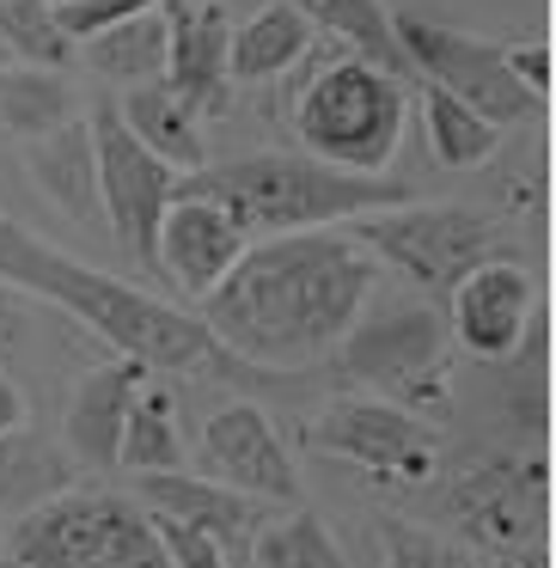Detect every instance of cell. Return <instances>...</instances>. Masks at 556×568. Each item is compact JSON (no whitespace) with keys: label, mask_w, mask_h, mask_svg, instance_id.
<instances>
[{"label":"cell","mask_w":556,"mask_h":568,"mask_svg":"<svg viewBox=\"0 0 556 568\" xmlns=\"http://www.w3.org/2000/svg\"><path fill=\"white\" fill-rule=\"evenodd\" d=\"M380 287V257L348 226L263 233L202 294V324L251 367L294 373L343 343Z\"/></svg>","instance_id":"1"},{"label":"cell","mask_w":556,"mask_h":568,"mask_svg":"<svg viewBox=\"0 0 556 568\" xmlns=\"http://www.w3.org/2000/svg\"><path fill=\"white\" fill-rule=\"evenodd\" d=\"M0 282L19 287V294L55 300L62 312H74L99 343H111L117 355L141 361L148 373H178V379H214V385H239V392H263V397H287L306 392V379L275 367H251L239 361L196 312H178L165 300L141 294L135 282L111 270H92V263L55 251L50 239L26 233L13 214L0 209Z\"/></svg>","instance_id":"2"},{"label":"cell","mask_w":556,"mask_h":568,"mask_svg":"<svg viewBox=\"0 0 556 568\" xmlns=\"http://www.w3.org/2000/svg\"><path fill=\"white\" fill-rule=\"evenodd\" d=\"M172 196L221 202L245 233H306V226H343L355 214L416 202V190L392 172H343L312 153H239L221 165L178 172Z\"/></svg>","instance_id":"3"},{"label":"cell","mask_w":556,"mask_h":568,"mask_svg":"<svg viewBox=\"0 0 556 568\" xmlns=\"http://www.w3.org/2000/svg\"><path fill=\"white\" fill-rule=\"evenodd\" d=\"M287 74H294V87H287L294 135L312 160L343 165V172H385L392 165L410 116V99L392 68L336 43V50H306Z\"/></svg>","instance_id":"4"},{"label":"cell","mask_w":556,"mask_h":568,"mask_svg":"<svg viewBox=\"0 0 556 568\" xmlns=\"http://www.w3.org/2000/svg\"><path fill=\"white\" fill-rule=\"evenodd\" d=\"M0 550L31 568H172L148 507L111 489H62L13 519Z\"/></svg>","instance_id":"5"},{"label":"cell","mask_w":556,"mask_h":568,"mask_svg":"<svg viewBox=\"0 0 556 568\" xmlns=\"http://www.w3.org/2000/svg\"><path fill=\"white\" fill-rule=\"evenodd\" d=\"M343 373L367 392L392 397L404 409L446 404V373H453V324L434 300H397L385 312H355V324L336 343Z\"/></svg>","instance_id":"6"},{"label":"cell","mask_w":556,"mask_h":568,"mask_svg":"<svg viewBox=\"0 0 556 568\" xmlns=\"http://www.w3.org/2000/svg\"><path fill=\"white\" fill-rule=\"evenodd\" d=\"M343 226L434 300H446L458 275L477 270L495 251V221L477 209H458V202H397V209L355 214Z\"/></svg>","instance_id":"7"},{"label":"cell","mask_w":556,"mask_h":568,"mask_svg":"<svg viewBox=\"0 0 556 568\" xmlns=\"http://www.w3.org/2000/svg\"><path fill=\"white\" fill-rule=\"evenodd\" d=\"M392 31H397V50H404V68H422L428 87L453 92V99L471 104L483 123L507 129V123H526L532 111H544V104L514 80V68H507V43L434 26V19H422V13H392Z\"/></svg>","instance_id":"8"},{"label":"cell","mask_w":556,"mask_h":568,"mask_svg":"<svg viewBox=\"0 0 556 568\" xmlns=\"http://www.w3.org/2000/svg\"><path fill=\"white\" fill-rule=\"evenodd\" d=\"M92 129V160H99V209L111 239L129 251L135 263L153 270V239H160V214L172 209L178 190V165H165L153 148H141L129 135V123L117 116V104H92L87 116Z\"/></svg>","instance_id":"9"},{"label":"cell","mask_w":556,"mask_h":568,"mask_svg":"<svg viewBox=\"0 0 556 568\" xmlns=\"http://www.w3.org/2000/svg\"><path fill=\"white\" fill-rule=\"evenodd\" d=\"M312 446L385 483H428L441 465L434 428L392 397H331L312 422Z\"/></svg>","instance_id":"10"},{"label":"cell","mask_w":556,"mask_h":568,"mask_svg":"<svg viewBox=\"0 0 556 568\" xmlns=\"http://www.w3.org/2000/svg\"><path fill=\"white\" fill-rule=\"evenodd\" d=\"M196 465L202 477L226 483V489L251 495V501H300V465L263 404L233 397V404L209 409L196 434Z\"/></svg>","instance_id":"11"},{"label":"cell","mask_w":556,"mask_h":568,"mask_svg":"<svg viewBox=\"0 0 556 568\" xmlns=\"http://www.w3.org/2000/svg\"><path fill=\"white\" fill-rule=\"evenodd\" d=\"M245 245H251V233L221 209V202L172 196V209L160 214V239H153V270H160L184 300H202L239 263Z\"/></svg>","instance_id":"12"},{"label":"cell","mask_w":556,"mask_h":568,"mask_svg":"<svg viewBox=\"0 0 556 568\" xmlns=\"http://www.w3.org/2000/svg\"><path fill=\"white\" fill-rule=\"evenodd\" d=\"M446 324H453V343H465L483 361H507L519 348L532 324V275L519 263L483 257L477 270H465L446 294Z\"/></svg>","instance_id":"13"},{"label":"cell","mask_w":556,"mask_h":568,"mask_svg":"<svg viewBox=\"0 0 556 568\" xmlns=\"http://www.w3.org/2000/svg\"><path fill=\"white\" fill-rule=\"evenodd\" d=\"M141 507L148 514H172V519H184V526H196V531H209L214 544L226 550V562H245V550H251V531L263 526V507L251 501V495H239V489H226V483H214V477H202V470H141Z\"/></svg>","instance_id":"14"},{"label":"cell","mask_w":556,"mask_h":568,"mask_svg":"<svg viewBox=\"0 0 556 568\" xmlns=\"http://www.w3.org/2000/svg\"><path fill=\"white\" fill-rule=\"evenodd\" d=\"M165 13H172V38H165V87L190 104L196 116L221 111L226 92H233V74H226V43H233V19L226 7L202 0H165Z\"/></svg>","instance_id":"15"},{"label":"cell","mask_w":556,"mask_h":568,"mask_svg":"<svg viewBox=\"0 0 556 568\" xmlns=\"http://www.w3.org/2000/svg\"><path fill=\"white\" fill-rule=\"evenodd\" d=\"M148 367L129 355L104 361V367L80 373L74 397H68V422H62V446L74 465H99L111 470L117 465V446H123V422H129V404H135Z\"/></svg>","instance_id":"16"},{"label":"cell","mask_w":556,"mask_h":568,"mask_svg":"<svg viewBox=\"0 0 556 568\" xmlns=\"http://www.w3.org/2000/svg\"><path fill=\"white\" fill-rule=\"evenodd\" d=\"M26 172H31V184L68 214V221H80V226L104 221V209H99V160H92L87 116H74V123L26 141Z\"/></svg>","instance_id":"17"},{"label":"cell","mask_w":556,"mask_h":568,"mask_svg":"<svg viewBox=\"0 0 556 568\" xmlns=\"http://www.w3.org/2000/svg\"><path fill=\"white\" fill-rule=\"evenodd\" d=\"M319 43L312 19L300 13L294 0H270L245 26H233V43H226V74L233 87H257V80H282L300 55Z\"/></svg>","instance_id":"18"},{"label":"cell","mask_w":556,"mask_h":568,"mask_svg":"<svg viewBox=\"0 0 556 568\" xmlns=\"http://www.w3.org/2000/svg\"><path fill=\"white\" fill-rule=\"evenodd\" d=\"M74 477H80V465L68 458L62 440L26 428V422L0 434V519H19L31 507H43L50 495L74 489Z\"/></svg>","instance_id":"19"},{"label":"cell","mask_w":556,"mask_h":568,"mask_svg":"<svg viewBox=\"0 0 556 568\" xmlns=\"http://www.w3.org/2000/svg\"><path fill=\"white\" fill-rule=\"evenodd\" d=\"M111 104H117V116L129 123V135H135L141 148H153L165 165H178V172L209 165V148H202V116L190 111L165 80H153V87H129L123 99H111Z\"/></svg>","instance_id":"20"},{"label":"cell","mask_w":556,"mask_h":568,"mask_svg":"<svg viewBox=\"0 0 556 568\" xmlns=\"http://www.w3.org/2000/svg\"><path fill=\"white\" fill-rule=\"evenodd\" d=\"M165 38H172V13L160 7H148V13L135 19H117V26L92 31L87 38V68L99 80H111V87H153V80H165Z\"/></svg>","instance_id":"21"},{"label":"cell","mask_w":556,"mask_h":568,"mask_svg":"<svg viewBox=\"0 0 556 568\" xmlns=\"http://www.w3.org/2000/svg\"><path fill=\"white\" fill-rule=\"evenodd\" d=\"M74 116H80V99L62 68H38V62L0 68V129H13L19 141H38L50 129L74 123Z\"/></svg>","instance_id":"22"},{"label":"cell","mask_w":556,"mask_h":568,"mask_svg":"<svg viewBox=\"0 0 556 568\" xmlns=\"http://www.w3.org/2000/svg\"><path fill=\"white\" fill-rule=\"evenodd\" d=\"M117 465L135 470V477H141V470H178V465H190L184 434H178V404H172V392H165V385H153V373L141 379L135 404H129Z\"/></svg>","instance_id":"23"},{"label":"cell","mask_w":556,"mask_h":568,"mask_svg":"<svg viewBox=\"0 0 556 568\" xmlns=\"http://www.w3.org/2000/svg\"><path fill=\"white\" fill-rule=\"evenodd\" d=\"M294 7L312 19V31H331L336 43L361 50L367 62L404 74V50H397L392 7H385V0H294Z\"/></svg>","instance_id":"24"},{"label":"cell","mask_w":556,"mask_h":568,"mask_svg":"<svg viewBox=\"0 0 556 568\" xmlns=\"http://www.w3.org/2000/svg\"><path fill=\"white\" fill-rule=\"evenodd\" d=\"M245 562L251 568H348V556H343V544H336V531L324 526L312 507H300V514L270 519V526L251 531Z\"/></svg>","instance_id":"25"},{"label":"cell","mask_w":556,"mask_h":568,"mask_svg":"<svg viewBox=\"0 0 556 568\" xmlns=\"http://www.w3.org/2000/svg\"><path fill=\"white\" fill-rule=\"evenodd\" d=\"M422 123H428V148H434V160H441L446 172L483 165L495 153V141H502V129L483 123L471 104H458L453 92H441V87L422 92Z\"/></svg>","instance_id":"26"},{"label":"cell","mask_w":556,"mask_h":568,"mask_svg":"<svg viewBox=\"0 0 556 568\" xmlns=\"http://www.w3.org/2000/svg\"><path fill=\"white\" fill-rule=\"evenodd\" d=\"M0 50L13 62H38V68H68V38L55 26V7L50 0H0Z\"/></svg>","instance_id":"27"},{"label":"cell","mask_w":556,"mask_h":568,"mask_svg":"<svg viewBox=\"0 0 556 568\" xmlns=\"http://www.w3.org/2000/svg\"><path fill=\"white\" fill-rule=\"evenodd\" d=\"M380 544H385V568H483L465 544L441 538L428 526H410V519H385Z\"/></svg>","instance_id":"28"},{"label":"cell","mask_w":556,"mask_h":568,"mask_svg":"<svg viewBox=\"0 0 556 568\" xmlns=\"http://www.w3.org/2000/svg\"><path fill=\"white\" fill-rule=\"evenodd\" d=\"M148 519H153V538H160V550L172 568H233L209 531L184 526V519H172V514H148Z\"/></svg>","instance_id":"29"},{"label":"cell","mask_w":556,"mask_h":568,"mask_svg":"<svg viewBox=\"0 0 556 568\" xmlns=\"http://www.w3.org/2000/svg\"><path fill=\"white\" fill-rule=\"evenodd\" d=\"M148 7H160V0H68V7H55V26L74 43H87L92 31L117 26V19H135V13H148Z\"/></svg>","instance_id":"30"},{"label":"cell","mask_w":556,"mask_h":568,"mask_svg":"<svg viewBox=\"0 0 556 568\" xmlns=\"http://www.w3.org/2000/svg\"><path fill=\"white\" fill-rule=\"evenodd\" d=\"M507 68L538 104H550V43H507Z\"/></svg>","instance_id":"31"},{"label":"cell","mask_w":556,"mask_h":568,"mask_svg":"<svg viewBox=\"0 0 556 568\" xmlns=\"http://www.w3.org/2000/svg\"><path fill=\"white\" fill-rule=\"evenodd\" d=\"M26 343V306H19V287L0 282V361Z\"/></svg>","instance_id":"32"},{"label":"cell","mask_w":556,"mask_h":568,"mask_svg":"<svg viewBox=\"0 0 556 568\" xmlns=\"http://www.w3.org/2000/svg\"><path fill=\"white\" fill-rule=\"evenodd\" d=\"M26 422V392H19V379L7 373V361H0V434L19 428Z\"/></svg>","instance_id":"33"},{"label":"cell","mask_w":556,"mask_h":568,"mask_svg":"<svg viewBox=\"0 0 556 568\" xmlns=\"http://www.w3.org/2000/svg\"><path fill=\"white\" fill-rule=\"evenodd\" d=\"M0 568H31V562H19V556H7V550H0Z\"/></svg>","instance_id":"34"},{"label":"cell","mask_w":556,"mask_h":568,"mask_svg":"<svg viewBox=\"0 0 556 568\" xmlns=\"http://www.w3.org/2000/svg\"><path fill=\"white\" fill-rule=\"evenodd\" d=\"M7 62H13V55H7V50H0V68H7Z\"/></svg>","instance_id":"35"},{"label":"cell","mask_w":556,"mask_h":568,"mask_svg":"<svg viewBox=\"0 0 556 568\" xmlns=\"http://www.w3.org/2000/svg\"><path fill=\"white\" fill-rule=\"evenodd\" d=\"M0 538H7V519H0Z\"/></svg>","instance_id":"36"},{"label":"cell","mask_w":556,"mask_h":568,"mask_svg":"<svg viewBox=\"0 0 556 568\" xmlns=\"http://www.w3.org/2000/svg\"><path fill=\"white\" fill-rule=\"evenodd\" d=\"M50 7H68V0H50Z\"/></svg>","instance_id":"37"},{"label":"cell","mask_w":556,"mask_h":568,"mask_svg":"<svg viewBox=\"0 0 556 568\" xmlns=\"http://www.w3.org/2000/svg\"><path fill=\"white\" fill-rule=\"evenodd\" d=\"M502 568H514V562H502Z\"/></svg>","instance_id":"38"}]
</instances>
